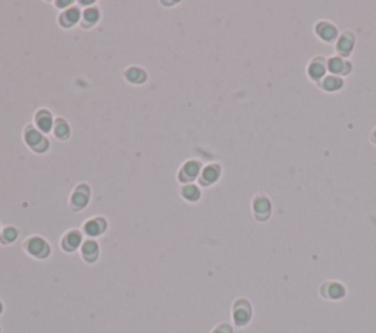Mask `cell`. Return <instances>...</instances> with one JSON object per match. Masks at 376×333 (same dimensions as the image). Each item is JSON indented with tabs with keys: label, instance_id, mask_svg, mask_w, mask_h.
I'll use <instances>...</instances> for the list:
<instances>
[{
	"label": "cell",
	"instance_id": "1",
	"mask_svg": "<svg viewBox=\"0 0 376 333\" xmlns=\"http://www.w3.org/2000/svg\"><path fill=\"white\" fill-rule=\"evenodd\" d=\"M27 250H28L30 254H33L34 257H39V258H44L50 253V248H49L47 242L44 239L39 238V236H34L28 241Z\"/></svg>",
	"mask_w": 376,
	"mask_h": 333
},
{
	"label": "cell",
	"instance_id": "2",
	"mask_svg": "<svg viewBox=\"0 0 376 333\" xmlns=\"http://www.w3.org/2000/svg\"><path fill=\"white\" fill-rule=\"evenodd\" d=\"M234 320L237 324L243 326L246 324L249 320H250V305L247 301L241 299L235 304V308H234Z\"/></svg>",
	"mask_w": 376,
	"mask_h": 333
},
{
	"label": "cell",
	"instance_id": "3",
	"mask_svg": "<svg viewBox=\"0 0 376 333\" xmlns=\"http://www.w3.org/2000/svg\"><path fill=\"white\" fill-rule=\"evenodd\" d=\"M83 238H81V234L78 231H71L69 234L65 235L63 241H62V247L66 250V251H74L80 247Z\"/></svg>",
	"mask_w": 376,
	"mask_h": 333
},
{
	"label": "cell",
	"instance_id": "4",
	"mask_svg": "<svg viewBox=\"0 0 376 333\" xmlns=\"http://www.w3.org/2000/svg\"><path fill=\"white\" fill-rule=\"evenodd\" d=\"M84 229H85V232L88 234V235H91V236H97V235H100L104 229H106V222L103 220V219H93V220H90V222H87L85 223V226H84Z\"/></svg>",
	"mask_w": 376,
	"mask_h": 333
},
{
	"label": "cell",
	"instance_id": "5",
	"mask_svg": "<svg viewBox=\"0 0 376 333\" xmlns=\"http://www.w3.org/2000/svg\"><path fill=\"white\" fill-rule=\"evenodd\" d=\"M83 255L87 261L93 263L99 255V245L96 241H87L83 245Z\"/></svg>",
	"mask_w": 376,
	"mask_h": 333
},
{
	"label": "cell",
	"instance_id": "6",
	"mask_svg": "<svg viewBox=\"0 0 376 333\" xmlns=\"http://www.w3.org/2000/svg\"><path fill=\"white\" fill-rule=\"evenodd\" d=\"M87 201H88V190H87L84 185H81V187L74 193V196H72V204H74L77 209H83V207L87 204Z\"/></svg>",
	"mask_w": 376,
	"mask_h": 333
},
{
	"label": "cell",
	"instance_id": "7",
	"mask_svg": "<svg viewBox=\"0 0 376 333\" xmlns=\"http://www.w3.org/2000/svg\"><path fill=\"white\" fill-rule=\"evenodd\" d=\"M316 33L326 41L332 40L335 36H336V30L332 24H328V22H320L317 27H316Z\"/></svg>",
	"mask_w": 376,
	"mask_h": 333
},
{
	"label": "cell",
	"instance_id": "8",
	"mask_svg": "<svg viewBox=\"0 0 376 333\" xmlns=\"http://www.w3.org/2000/svg\"><path fill=\"white\" fill-rule=\"evenodd\" d=\"M199 171H200V164H199L197 161H188V163L184 166L181 178H182L184 181L193 179V178H196V176H197Z\"/></svg>",
	"mask_w": 376,
	"mask_h": 333
},
{
	"label": "cell",
	"instance_id": "9",
	"mask_svg": "<svg viewBox=\"0 0 376 333\" xmlns=\"http://www.w3.org/2000/svg\"><path fill=\"white\" fill-rule=\"evenodd\" d=\"M25 139H27L28 145L34 147L37 151L40 150V148H39V147H40V142H42V141H44L43 135H42L40 132H37L36 129H33V128L27 129V132H25Z\"/></svg>",
	"mask_w": 376,
	"mask_h": 333
},
{
	"label": "cell",
	"instance_id": "10",
	"mask_svg": "<svg viewBox=\"0 0 376 333\" xmlns=\"http://www.w3.org/2000/svg\"><path fill=\"white\" fill-rule=\"evenodd\" d=\"M353 46H354V37L350 34V33H344L342 36H341V39H339V41H338V52H341V53H348L351 49H353Z\"/></svg>",
	"mask_w": 376,
	"mask_h": 333
},
{
	"label": "cell",
	"instance_id": "11",
	"mask_svg": "<svg viewBox=\"0 0 376 333\" xmlns=\"http://www.w3.org/2000/svg\"><path fill=\"white\" fill-rule=\"evenodd\" d=\"M323 74H325L323 60H322V59H314V60L310 63V66H309V75H310L313 79H317V78H320Z\"/></svg>",
	"mask_w": 376,
	"mask_h": 333
},
{
	"label": "cell",
	"instance_id": "12",
	"mask_svg": "<svg viewBox=\"0 0 376 333\" xmlns=\"http://www.w3.org/2000/svg\"><path fill=\"white\" fill-rule=\"evenodd\" d=\"M37 125L42 131L49 132L52 129V116H50V113L46 112V110L40 112L39 116H37Z\"/></svg>",
	"mask_w": 376,
	"mask_h": 333
},
{
	"label": "cell",
	"instance_id": "13",
	"mask_svg": "<svg viewBox=\"0 0 376 333\" xmlns=\"http://www.w3.org/2000/svg\"><path fill=\"white\" fill-rule=\"evenodd\" d=\"M254 212L259 213V215L268 216L269 212H271V204H269L268 198H265V197H257V198L254 200Z\"/></svg>",
	"mask_w": 376,
	"mask_h": 333
},
{
	"label": "cell",
	"instance_id": "14",
	"mask_svg": "<svg viewBox=\"0 0 376 333\" xmlns=\"http://www.w3.org/2000/svg\"><path fill=\"white\" fill-rule=\"evenodd\" d=\"M78 18H80V12H78V9H75V8L68 9V11L61 17L62 24H63V25H66V27H69V25L75 24V22L78 21Z\"/></svg>",
	"mask_w": 376,
	"mask_h": 333
},
{
	"label": "cell",
	"instance_id": "15",
	"mask_svg": "<svg viewBox=\"0 0 376 333\" xmlns=\"http://www.w3.org/2000/svg\"><path fill=\"white\" fill-rule=\"evenodd\" d=\"M126 78L131 81V82H135V84H140L146 79V74L143 69L140 68H131L128 72H126Z\"/></svg>",
	"mask_w": 376,
	"mask_h": 333
},
{
	"label": "cell",
	"instance_id": "16",
	"mask_svg": "<svg viewBox=\"0 0 376 333\" xmlns=\"http://www.w3.org/2000/svg\"><path fill=\"white\" fill-rule=\"evenodd\" d=\"M219 178V168L218 166H208L203 172V181L205 182H215Z\"/></svg>",
	"mask_w": 376,
	"mask_h": 333
},
{
	"label": "cell",
	"instance_id": "17",
	"mask_svg": "<svg viewBox=\"0 0 376 333\" xmlns=\"http://www.w3.org/2000/svg\"><path fill=\"white\" fill-rule=\"evenodd\" d=\"M182 196H184L187 200L196 201V200H199V197H200V191H199V188L194 187V185H187V187H184V190H182Z\"/></svg>",
	"mask_w": 376,
	"mask_h": 333
},
{
	"label": "cell",
	"instance_id": "18",
	"mask_svg": "<svg viewBox=\"0 0 376 333\" xmlns=\"http://www.w3.org/2000/svg\"><path fill=\"white\" fill-rule=\"evenodd\" d=\"M328 65H329V69H331L332 72H345V71H344V66H350L348 63H344V62L341 60V58H332Z\"/></svg>",
	"mask_w": 376,
	"mask_h": 333
},
{
	"label": "cell",
	"instance_id": "19",
	"mask_svg": "<svg viewBox=\"0 0 376 333\" xmlns=\"http://www.w3.org/2000/svg\"><path fill=\"white\" fill-rule=\"evenodd\" d=\"M342 85V79L336 78V77H328L323 82V87L329 91H335L336 88H339Z\"/></svg>",
	"mask_w": 376,
	"mask_h": 333
},
{
	"label": "cell",
	"instance_id": "20",
	"mask_svg": "<svg viewBox=\"0 0 376 333\" xmlns=\"http://www.w3.org/2000/svg\"><path fill=\"white\" fill-rule=\"evenodd\" d=\"M18 236V231L15 228H6L3 231V235H2V241L5 244H9V242H14Z\"/></svg>",
	"mask_w": 376,
	"mask_h": 333
},
{
	"label": "cell",
	"instance_id": "21",
	"mask_svg": "<svg viewBox=\"0 0 376 333\" xmlns=\"http://www.w3.org/2000/svg\"><path fill=\"white\" fill-rule=\"evenodd\" d=\"M55 132H56V135H58L59 138H68V135H69V128H68L66 122L58 120V125H56V128H55Z\"/></svg>",
	"mask_w": 376,
	"mask_h": 333
},
{
	"label": "cell",
	"instance_id": "22",
	"mask_svg": "<svg viewBox=\"0 0 376 333\" xmlns=\"http://www.w3.org/2000/svg\"><path fill=\"white\" fill-rule=\"evenodd\" d=\"M344 295V288L338 283H332L329 285V296L331 298H339Z\"/></svg>",
	"mask_w": 376,
	"mask_h": 333
},
{
	"label": "cell",
	"instance_id": "23",
	"mask_svg": "<svg viewBox=\"0 0 376 333\" xmlns=\"http://www.w3.org/2000/svg\"><path fill=\"white\" fill-rule=\"evenodd\" d=\"M84 20L87 22H96L99 20V11L96 8H90L84 12Z\"/></svg>",
	"mask_w": 376,
	"mask_h": 333
},
{
	"label": "cell",
	"instance_id": "24",
	"mask_svg": "<svg viewBox=\"0 0 376 333\" xmlns=\"http://www.w3.org/2000/svg\"><path fill=\"white\" fill-rule=\"evenodd\" d=\"M213 333H232V330H231V327H230V326L224 324V326L218 327Z\"/></svg>",
	"mask_w": 376,
	"mask_h": 333
},
{
	"label": "cell",
	"instance_id": "25",
	"mask_svg": "<svg viewBox=\"0 0 376 333\" xmlns=\"http://www.w3.org/2000/svg\"><path fill=\"white\" fill-rule=\"evenodd\" d=\"M0 313H2V304H0Z\"/></svg>",
	"mask_w": 376,
	"mask_h": 333
},
{
	"label": "cell",
	"instance_id": "26",
	"mask_svg": "<svg viewBox=\"0 0 376 333\" xmlns=\"http://www.w3.org/2000/svg\"><path fill=\"white\" fill-rule=\"evenodd\" d=\"M375 137H376V132H375ZM375 141H376V138H375Z\"/></svg>",
	"mask_w": 376,
	"mask_h": 333
}]
</instances>
